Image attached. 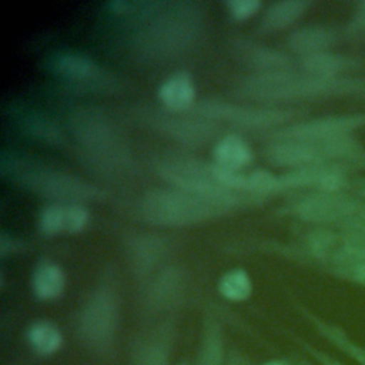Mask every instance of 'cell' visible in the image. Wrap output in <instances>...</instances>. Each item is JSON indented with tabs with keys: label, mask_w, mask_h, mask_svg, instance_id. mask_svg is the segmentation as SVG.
I'll return each instance as SVG.
<instances>
[{
	"label": "cell",
	"mask_w": 365,
	"mask_h": 365,
	"mask_svg": "<svg viewBox=\"0 0 365 365\" xmlns=\"http://www.w3.org/2000/svg\"><path fill=\"white\" fill-rule=\"evenodd\" d=\"M365 93L364 77H321L294 68L271 73H252L241 78L234 94L242 100L274 106L317 98Z\"/></svg>",
	"instance_id": "cell-1"
},
{
	"label": "cell",
	"mask_w": 365,
	"mask_h": 365,
	"mask_svg": "<svg viewBox=\"0 0 365 365\" xmlns=\"http://www.w3.org/2000/svg\"><path fill=\"white\" fill-rule=\"evenodd\" d=\"M204 16V6L198 1L157 3L134 36V54L145 61H165L185 54L201 37Z\"/></svg>",
	"instance_id": "cell-2"
},
{
	"label": "cell",
	"mask_w": 365,
	"mask_h": 365,
	"mask_svg": "<svg viewBox=\"0 0 365 365\" xmlns=\"http://www.w3.org/2000/svg\"><path fill=\"white\" fill-rule=\"evenodd\" d=\"M262 198L240 194H205L180 188H154L141 197L138 211L144 221L157 227H188L220 218L231 211L261 202Z\"/></svg>",
	"instance_id": "cell-3"
},
{
	"label": "cell",
	"mask_w": 365,
	"mask_h": 365,
	"mask_svg": "<svg viewBox=\"0 0 365 365\" xmlns=\"http://www.w3.org/2000/svg\"><path fill=\"white\" fill-rule=\"evenodd\" d=\"M68 127L87 164L104 177H120L134 161L113 118L96 107H78L68 115Z\"/></svg>",
	"instance_id": "cell-4"
},
{
	"label": "cell",
	"mask_w": 365,
	"mask_h": 365,
	"mask_svg": "<svg viewBox=\"0 0 365 365\" xmlns=\"http://www.w3.org/2000/svg\"><path fill=\"white\" fill-rule=\"evenodd\" d=\"M0 174L4 180L51 202L84 204L107 197V192L96 184L16 151H1Z\"/></svg>",
	"instance_id": "cell-5"
},
{
	"label": "cell",
	"mask_w": 365,
	"mask_h": 365,
	"mask_svg": "<svg viewBox=\"0 0 365 365\" xmlns=\"http://www.w3.org/2000/svg\"><path fill=\"white\" fill-rule=\"evenodd\" d=\"M121 301L113 275H104L81 302L74 318V335L93 356L111 361L117 355Z\"/></svg>",
	"instance_id": "cell-6"
},
{
	"label": "cell",
	"mask_w": 365,
	"mask_h": 365,
	"mask_svg": "<svg viewBox=\"0 0 365 365\" xmlns=\"http://www.w3.org/2000/svg\"><path fill=\"white\" fill-rule=\"evenodd\" d=\"M267 161L277 168L297 170L319 164H345L355 170L365 168V145L354 135L327 143L269 141L264 148Z\"/></svg>",
	"instance_id": "cell-7"
},
{
	"label": "cell",
	"mask_w": 365,
	"mask_h": 365,
	"mask_svg": "<svg viewBox=\"0 0 365 365\" xmlns=\"http://www.w3.org/2000/svg\"><path fill=\"white\" fill-rule=\"evenodd\" d=\"M155 171L174 188L205 194H245L247 173L227 170L214 161L205 163L188 155H168L158 160Z\"/></svg>",
	"instance_id": "cell-8"
},
{
	"label": "cell",
	"mask_w": 365,
	"mask_h": 365,
	"mask_svg": "<svg viewBox=\"0 0 365 365\" xmlns=\"http://www.w3.org/2000/svg\"><path fill=\"white\" fill-rule=\"evenodd\" d=\"M195 115L214 123H227L235 127L252 130H278L292 121L304 111L292 107H274L261 104L230 103L224 100H204L195 103L191 111Z\"/></svg>",
	"instance_id": "cell-9"
},
{
	"label": "cell",
	"mask_w": 365,
	"mask_h": 365,
	"mask_svg": "<svg viewBox=\"0 0 365 365\" xmlns=\"http://www.w3.org/2000/svg\"><path fill=\"white\" fill-rule=\"evenodd\" d=\"M362 204L364 200L352 192L312 191L299 197L292 204V212L304 222L342 230Z\"/></svg>",
	"instance_id": "cell-10"
},
{
	"label": "cell",
	"mask_w": 365,
	"mask_h": 365,
	"mask_svg": "<svg viewBox=\"0 0 365 365\" xmlns=\"http://www.w3.org/2000/svg\"><path fill=\"white\" fill-rule=\"evenodd\" d=\"M365 125V113L338 114L311 118L292 123L278 130L268 131L269 141H305V143H327L338 138L354 135V133Z\"/></svg>",
	"instance_id": "cell-11"
},
{
	"label": "cell",
	"mask_w": 365,
	"mask_h": 365,
	"mask_svg": "<svg viewBox=\"0 0 365 365\" xmlns=\"http://www.w3.org/2000/svg\"><path fill=\"white\" fill-rule=\"evenodd\" d=\"M151 128L163 135L188 147L208 144L217 137L218 124L192 113H171L167 110H148L138 113Z\"/></svg>",
	"instance_id": "cell-12"
},
{
	"label": "cell",
	"mask_w": 365,
	"mask_h": 365,
	"mask_svg": "<svg viewBox=\"0 0 365 365\" xmlns=\"http://www.w3.org/2000/svg\"><path fill=\"white\" fill-rule=\"evenodd\" d=\"M44 67L80 90H107L114 84V80L93 58L77 51L53 53L46 57Z\"/></svg>",
	"instance_id": "cell-13"
},
{
	"label": "cell",
	"mask_w": 365,
	"mask_h": 365,
	"mask_svg": "<svg viewBox=\"0 0 365 365\" xmlns=\"http://www.w3.org/2000/svg\"><path fill=\"white\" fill-rule=\"evenodd\" d=\"M187 289V274L177 265H165L141 287L143 309L148 315L168 314L177 309Z\"/></svg>",
	"instance_id": "cell-14"
},
{
	"label": "cell",
	"mask_w": 365,
	"mask_h": 365,
	"mask_svg": "<svg viewBox=\"0 0 365 365\" xmlns=\"http://www.w3.org/2000/svg\"><path fill=\"white\" fill-rule=\"evenodd\" d=\"M175 338V319L168 315L131 339L130 365H170Z\"/></svg>",
	"instance_id": "cell-15"
},
{
	"label": "cell",
	"mask_w": 365,
	"mask_h": 365,
	"mask_svg": "<svg viewBox=\"0 0 365 365\" xmlns=\"http://www.w3.org/2000/svg\"><path fill=\"white\" fill-rule=\"evenodd\" d=\"M355 168L345 164H319L297 170H289L278 175L281 191L311 188L314 191H345L349 187V173Z\"/></svg>",
	"instance_id": "cell-16"
},
{
	"label": "cell",
	"mask_w": 365,
	"mask_h": 365,
	"mask_svg": "<svg viewBox=\"0 0 365 365\" xmlns=\"http://www.w3.org/2000/svg\"><path fill=\"white\" fill-rule=\"evenodd\" d=\"M90 221V211L81 202H50L37 217V228L43 235L77 234Z\"/></svg>",
	"instance_id": "cell-17"
},
{
	"label": "cell",
	"mask_w": 365,
	"mask_h": 365,
	"mask_svg": "<svg viewBox=\"0 0 365 365\" xmlns=\"http://www.w3.org/2000/svg\"><path fill=\"white\" fill-rule=\"evenodd\" d=\"M167 242L155 235H135L127 242L128 262L140 288L163 267L167 257Z\"/></svg>",
	"instance_id": "cell-18"
},
{
	"label": "cell",
	"mask_w": 365,
	"mask_h": 365,
	"mask_svg": "<svg viewBox=\"0 0 365 365\" xmlns=\"http://www.w3.org/2000/svg\"><path fill=\"white\" fill-rule=\"evenodd\" d=\"M230 50L240 63L254 73L289 70L294 66L292 60L285 53L247 38L231 40Z\"/></svg>",
	"instance_id": "cell-19"
},
{
	"label": "cell",
	"mask_w": 365,
	"mask_h": 365,
	"mask_svg": "<svg viewBox=\"0 0 365 365\" xmlns=\"http://www.w3.org/2000/svg\"><path fill=\"white\" fill-rule=\"evenodd\" d=\"M298 311L301 315L307 319V322L315 329V332L325 339L329 345H332L336 351L344 354L348 359H351L355 365H365V345L355 341L344 328H341L336 324H332L312 311H309L307 307L297 304Z\"/></svg>",
	"instance_id": "cell-20"
},
{
	"label": "cell",
	"mask_w": 365,
	"mask_h": 365,
	"mask_svg": "<svg viewBox=\"0 0 365 365\" xmlns=\"http://www.w3.org/2000/svg\"><path fill=\"white\" fill-rule=\"evenodd\" d=\"M7 114L13 120V123L31 138L40 140L43 143L61 147L66 144V138L61 130L57 127L54 121L46 117L41 113L30 110L27 107L10 104Z\"/></svg>",
	"instance_id": "cell-21"
},
{
	"label": "cell",
	"mask_w": 365,
	"mask_h": 365,
	"mask_svg": "<svg viewBox=\"0 0 365 365\" xmlns=\"http://www.w3.org/2000/svg\"><path fill=\"white\" fill-rule=\"evenodd\" d=\"M298 66L302 71L321 77H342L349 71L365 67V60L332 51H322L317 54L298 57Z\"/></svg>",
	"instance_id": "cell-22"
},
{
	"label": "cell",
	"mask_w": 365,
	"mask_h": 365,
	"mask_svg": "<svg viewBox=\"0 0 365 365\" xmlns=\"http://www.w3.org/2000/svg\"><path fill=\"white\" fill-rule=\"evenodd\" d=\"M228 348L220 319L210 311L202 317L195 365H227Z\"/></svg>",
	"instance_id": "cell-23"
},
{
	"label": "cell",
	"mask_w": 365,
	"mask_h": 365,
	"mask_svg": "<svg viewBox=\"0 0 365 365\" xmlns=\"http://www.w3.org/2000/svg\"><path fill=\"white\" fill-rule=\"evenodd\" d=\"M158 100L167 111H191L195 106V86L192 77L185 71L170 74L158 87Z\"/></svg>",
	"instance_id": "cell-24"
},
{
	"label": "cell",
	"mask_w": 365,
	"mask_h": 365,
	"mask_svg": "<svg viewBox=\"0 0 365 365\" xmlns=\"http://www.w3.org/2000/svg\"><path fill=\"white\" fill-rule=\"evenodd\" d=\"M30 288L36 299L51 302L58 299L66 289V274L51 259H40L31 271Z\"/></svg>",
	"instance_id": "cell-25"
},
{
	"label": "cell",
	"mask_w": 365,
	"mask_h": 365,
	"mask_svg": "<svg viewBox=\"0 0 365 365\" xmlns=\"http://www.w3.org/2000/svg\"><path fill=\"white\" fill-rule=\"evenodd\" d=\"M336 41V33L325 26H304L291 31L287 37V46L298 57L329 51Z\"/></svg>",
	"instance_id": "cell-26"
},
{
	"label": "cell",
	"mask_w": 365,
	"mask_h": 365,
	"mask_svg": "<svg viewBox=\"0 0 365 365\" xmlns=\"http://www.w3.org/2000/svg\"><path fill=\"white\" fill-rule=\"evenodd\" d=\"M30 351L40 358H50L58 354L64 345V336L58 325L50 319H34L24 332Z\"/></svg>",
	"instance_id": "cell-27"
},
{
	"label": "cell",
	"mask_w": 365,
	"mask_h": 365,
	"mask_svg": "<svg viewBox=\"0 0 365 365\" xmlns=\"http://www.w3.org/2000/svg\"><path fill=\"white\" fill-rule=\"evenodd\" d=\"M365 261V235L345 231H334L328 254L321 262L327 269Z\"/></svg>",
	"instance_id": "cell-28"
},
{
	"label": "cell",
	"mask_w": 365,
	"mask_h": 365,
	"mask_svg": "<svg viewBox=\"0 0 365 365\" xmlns=\"http://www.w3.org/2000/svg\"><path fill=\"white\" fill-rule=\"evenodd\" d=\"M312 6L308 0H281L269 4L259 21V29L265 33L279 31L298 21Z\"/></svg>",
	"instance_id": "cell-29"
},
{
	"label": "cell",
	"mask_w": 365,
	"mask_h": 365,
	"mask_svg": "<svg viewBox=\"0 0 365 365\" xmlns=\"http://www.w3.org/2000/svg\"><path fill=\"white\" fill-rule=\"evenodd\" d=\"M212 160L220 167L242 171L252 160V153L247 141L238 134H227L217 140L212 148Z\"/></svg>",
	"instance_id": "cell-30"
},
{
	"label": "cell",
	"mask_w": 365,
	"mask_h": 365,
	"mask_svg": "<svg viewBox=\"0 0 365 365\" xmlns=\"http://www.w3.org/2000/svg\"><path fill=\"white\" fill-rule=\"evenodd\" d=\"M217 288L222 298L232 302H241L251 297L252 279L244 268L237 267L225 271L220 277Z\"/></svg>",
	"instance_id": "cell-31"
},
{
	"label": "cell",
	"mask_w": 365,
	"mask_h": 365,
	"mask_svg": "<svg viewBox=\"0 0 365 365\" xmlns=\"http://www.w3.org/2000/svg\"><path fill=\"white\" fill-rule=\"evenodd\" d=\"M289 336L292 338V341L317 364V365H349L344 361H341L339 358L334 356L332 354L315 346L314 344H311L309 341L295 335V334H289Z\"/></svg>",
	"instance_id": "cell-32"
},
{
	"label": "cell",
	"mask_w": 365,
	"mask_h": 365,
	"mask_svg": "<svg viewBox=\"0 0 365 365\" xmlns=\"http://www.w3.org/2000/svg\"><path fill=\"white\" fill-rule=\"evenodd\" d=\"M327 272L335 278L365 287V261L329 268V269H327Z\"/></svg>",
	"instance_id": "cell-33"
},
{
	"label": "cell",
	"mask_w": 365,
	"mask_h": 365,
	"mask_svg": "<svg viewBox=\"0 0 365 365\" xmlns=\"http://www.w3.org/2000/svg\"><path fill=\"white\" fill-rule=\"evenodd\" d=\"M228 14L237 20L244 21L252 17L261 7L259 0H230L225 3Z\"/></svg>",
	"instance_id": "cell-34"
},
{
	"label": "cell",
	"mask_w": 365,
	"mask_h": 365,
	"mask_svg": "<svg viewBox=\"0 0 365 365\" xmlns=\"http://www.w3.org/2000/svg\"><path fill=\"white\" fill-rule=\"evenodd\" d=\"M346 34L365 38V0L355 3L354 14L346 26Z\"/></svg>",
	"instance_id": "cell-35"
},
{
	"label": "cell",
	"mask_w": 365,
	"mask_h": 365,
	"mask_svg": "<svg viewBox=\"0 0 365 365\" xmlns=\"http://www.w3.org/2000/svg\"><path fill=\"white\" fill-rule=\"evenodd\" d=\"M341 231L365 235V200H364L362 207L358 210V212L344 225V228Z\"/></svg>",
	"instance_id": "cell-36"
},
{
	"label": "cell",
	"mask_w": 365,
	"mask_h": 365,
	"mask_svg": "<svg viewBox=\"0 0 365 365\" xmlns=\"http://www.w3.org/2000/svg\"><path fill=\"white\" fill-rule=\"evenodd\" d=\"M24 247V244L16 238H13L11 235L6 234L4 231L0 235V255L6 257L14 252H19L21 248Z\"/></svg>",
	"instance_id": "cell-37"
},
{
	"label": "cell",
	"mask_w": 365,
	"mask_h": 365,
	"mask_svg": "<svg viewBox=\"0 0 365 365\" xmlns=\"http://www.w3.org/2000/svg\"><path fill=\"white\" fill-rule=\"evenodd\" d=\"M227 365H254V362L250 359V356L247 354L231 346V348H228Z\"/></svg>",
	"instance_id": "cell-38"
},
{
	"label": "cell",
	"mask_w": 365,
	"mask_h": 365,
	"mask_svg": "<svg viewBox=\"0 0 365 365\" xmlns=\"http://www.w3.org/2000/svg\"><path fill=\"white\" fill-rule=\"evenodd\" d=\"M348 190H349L354 195H356V197L365 200V177L351 180Z\"/></svg>",
	"instance_id": "cell-39"
},
{
	"label": "cell",
	"mask_w": 365,
	"mask_h": 365,
	"mask_svg": "<svg viewBox=\"0 0 365 365\" xmlns=\"http://www.w3.org/2000/svg\"><path fill=\"white\" fill-rule=\"evenodd\" d=\"M261 365H291V364L284 358H271V359L262 362Z\"/></svg>",
	"instance_id": "cell-40"
},
{
	"label": "cell",
	"mask_w": 365,
	"mask_h": 365,
	"mask_svg": "<svg viewBox=\"0 0 365 365\" xmlns=\"http://www.w3.org/2000/svg\"><path fill=\"white\" fill-rule=\"evenodd\" d=\"M297 365H311V364H308V362H299V364H297Z\"/></svg>",
	"instance_id": "cell-41"
},
{
	"label": "cell",
	"mask_w": 365,
	"mask_h": 365,
	"mask_svg": "<svg viewBox=\"0 0 365 365\" xmlns=\"http://www.w3.org/2000/svg\"><path fill=\"white\" fill-rule=\"evenodd\" d=\"M177 365H187V364H177Z\"/></svg>",
	"instance_id": "cell-42"
}]
</instances>
